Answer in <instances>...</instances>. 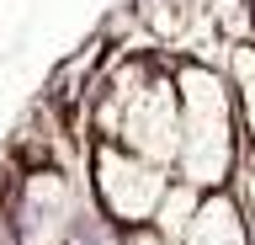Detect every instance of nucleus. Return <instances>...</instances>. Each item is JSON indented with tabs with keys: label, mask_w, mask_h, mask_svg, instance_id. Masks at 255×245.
Listing matches in <instances>:
<instances>
[{
	"label": "nucleus",
	"mask_w": 255,
	"mask_h": 245,
	"mask_svg": "<svg viewBox=\"0 0 255 245\" xmlns=\"http://www.w3.org/2000/svg\"><path fill=\"white\" fill-rule=\"evenodd\" d=\"M128 245H170V240H159V235H133Z\"/></svg>",
	"instance_id": "nucleus-8"
},
{
	"label": "nucleus",
	"mask_w": 255,
	"mask_h": 245,
	"mask_svg": "<svg viewBox=\"0 0 255 245\" xmlns=\"http://www.w3.org/2000/svg\"><path fill=\"white\" fill-rule=\"evenodd\" d=\"M11 219L21 245H69L75 240V187L59 171H32Z\"/></svg>",
	"instance_id": "nucleus-3"
},
{
	"label": "nucleus",
	"mask_w": 255,
	"mask_h": 245,
	"mask_svg": "<svg viewBox=\"0 0 255 245\" xmlns=\"http://www.w3.org/2000/svg\"><path fill=\"white\" fill-rule=\"evenodd\" d=\"M239 112H245V133L255 139V80L239 85Z\"/></svg>",
	"instance_id": "nucleus-6"
},
{
	"label": "nucleus",
	"mask_w": 255,
	"mask_h": 245,
	"mask_svg": "<svg viewBox=\"0 0 255 245\" xmlns=\"http://www.w3.org/2000/svg\"><path fill=\"white\" fill-rule=\"evenodd\" d=\"M197 203H202V192H197L191 181H170L165 197H159V208H154V235L181 245V235H186L191 219H197Z\"/></svg>",
	"instance_id": "nucleus-5"
},
{
	"label": "nucleus",
	"mask_w": 255,
	"mask_h": 245,
	"mask_svg": "<svg viewBox=\"0 0 255 245\" xmlns=\"http://www.w3.org/2000/svg\"><path fill=\"white\" fill-rule=\"evenodd\" d=\"M239 203H245V219L255 224V165L245 171V197H239Z\"/></svg>",
	"instance_id": "nucleus-7"
},
{
	"label": "nucleus",
	"mask_w": 255,
	"mask_h": 245,
	"mask_svg": "<svg viewBox=\"0 0 255 245\" xmlns=\"http://www.w3.org/2000/svg\"><path fill=\"white\" fill-rule=\"evenodd\" d=\"M181 245H250V219L234 192H202L197 219L181 235Z\"/></svg>",
	"instance_id": "nucleus-4"
},
{
	"label": "nucleus",
	"mask_w": 255,
	"mask_h": 245,
	"mask_svg": "<svg viewBox=\"0 0 255 245\" xmlns=\"http://www.w3.org/2000/svg\"><path fill=\"white\" fill-rule=\"evenodd\" d=\"M91 171H96V203L112 224H149L159 208V197L170 187V171L165 165H149L143 155L123 144H96L91 155Z\"/></svg>",
	"instance_id": "nucleus-2"
},
{
	"label": "nucleus",
	"mask_w": 255,
	"mask_h": 245,
	"mask_svg": "<svg viewBox=\"0 0 255 245\" xmlns=\"http://www.w3.org/2000/svg\"><path fill=\"white\" fill-rule=\"evenodd\" d=\"M181 91V155L175 171L197 192H223L229 176L239 171V133H234V96L223 75L207 64H186L175 75Z\"/></svg>",
	"instance_id": "nucleus-1"
}]
</instances>
